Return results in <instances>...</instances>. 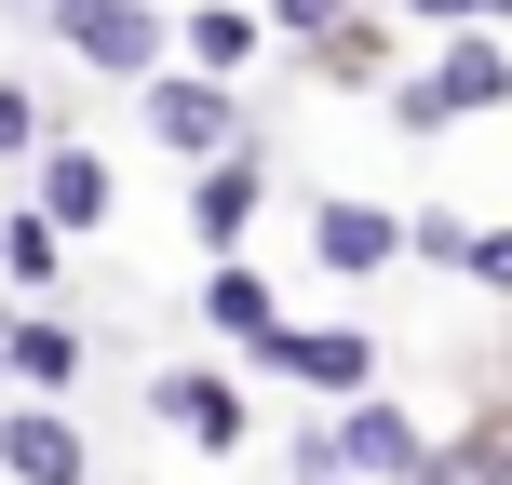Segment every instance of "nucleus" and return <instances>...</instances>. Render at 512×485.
Returning a JSON list of instances; mask_svg holds the SVG:
<instances>
[{
    "label": "nucleus",
    "instance_id": "nucleus-1",
    "mask_svg": "<svg viewBox=\"0 0 512 485\" xmlns=\"http://www.w3.org/2000/svg\"><path fill=\"white\" fill-rule=\"evenodd\" d=\"M54 14H68V41L95 54V68H122V81L162 68V14H149V0H54Z\"/></svg>",
    "mask_w": 512,
    "mask_h": 485
},
{
    "label": "nucleus",
    "instance_id": "nucleus-2",
    "mask_svg": "<svg viewBox=\"0 0 512 485\" xmlns=\"http://www.w3.org/2000/svg\"><path fill=\"white\" fill-rule=\"evenodd\" d=\"M270 364H283V378H310V391H364V378H378V337H351V324H283Z\"/></svg>",
    "mask_w": 512,
    "mask_h": 485
},
{
    "label": "nucleus",
    "instance_id": "nucleus-3",
    "mask_svg": "<svg viewBox=\"0 0 512 485\" xmlns=\"http://www.w3.org/2000/svg\"><path fill=\"white\" fill-rule=\"evenodd\" d=\"M310 256H324L337 283H364V270H391V256H405V230H391L378 203H324V216H310Z\"/></svg>",
    "mask_w": 512,
    "mask_h": 485
},
{
    "label": "nucleus",
    "instance_id": "nucleus-4",
    "mask_svg": "<svg viewBox=\"0 0 512 485\" xmlns=\"http://www.w3.org/2000/svg\"><path fill=\"white\" fill-rule=\"evenodd\" d=\"M149 122H162V149H189V162H216V149H230V95H216V81H162V95H149Z\"/></svg>",
    "mask_w": 512,
    "mask_h": 485
},
{
    "label": "nucleus",
    "instance_id": "nucleus-5",
    "mask_svg": "<svg viewBox=\"0 0 512 485\" xmlns=\"http://www.w3.org/2000/svg\"><path fill=\"white\" fill-rule=\"evenodd\" d=\"M0 459H14V485H81V432H68V418H0Z\"/></svg>",
    "mask_w": 512,
    "mask_h": 485
},
{
    "label": "nucleus",
    "instance_id": "nucleus-6",
    "mask_svg": "<svg viewBox=\"0 0 512 485\" xmlns=\"http://www.w3.org/2000/svg\"><path fill=\"white\" fill-rule=\"evenodd\" d=\"M0 364H14V378H41V391H68V378H81V337L54 324V310H27V324H0Z\"/></svg>",
    "mask_w": 512,
    "mask_h": 485
},
{
    "label": "nucleus",
    "instance_id": "nucleus-7",
    "mask_svg": "<svg viewBox=\"0 0 512 485\" xmlns=\"http://www.w3.org/2000/svg\"><path fill=\"white\" fill-rule=\"evenodd\" d=\"M149 405H162V418H176V432H189V445H243V391H216V378H162V391H149Z\"/></svg>",
    "mask_w": 512,
    "mask_h": 485
},
{
    "label": "nucleus",
    "instance_id": "nucleus-8",
    "mask_svg": "<svg viewBox=\"0 0 512 485\" xmlns=\"http://www.w3.org/2000/svg\"><path fill=\"white\" fill-rule=\"evenodd\" d=\"M432 81H445V108H499V95H512V54L486 41V27H459V41H445V68H432Z\"/></svg>",
    "mask_w": 512,
    "mask_h": 485
},
{
    "label": "nucleus",
    "instance_id": "nucleus-9",
    "mask_svg": "<svg viewBox=\"0 0 512 485\" xmlns=\"http://www.w3.org/2000/svg\"><path fill=\"white\" fill-rule=\"evenodd\" d=\"M41 216H54V230L108 216V162H95V149H41Z\"/></svg>",
    "mask_w": 512,
    "mask_h": 485
},
{
    "label": "nucleus",
    "instance_id": "nucleus-10",
    "mask_svg": "<svg viewBox=\"0 0 512 485\" xmlns=\"http://www.w3.org/2000/svg\"><path fill=\"white\" fill-rule=\"evenodd\" d=\"M189 216H203V243H230L243 216H256V162H230V149H216V162H203V203H189Z\"/></svg>",
    "mask_w": 512,
    "mask_h": 485
},
{
    "label": "nucleus",
    "instance_id": "nucleus-11",
    "mask_svg": "<svg viewBox=\"0 0 512 485\" xmlns=\"http://www.w3.org/2000/svg\"><path fill=\"white\" fill-rule=\"evenodd\" d=\"M203 310H216L230 337H256V351L283 337V324H270V283H256V270H216V283H203Z\"/></svg>",
    "mask_w": 512,
    "mask_h": 485
},
{
    "label": "nucleus",
    "instance_id": "nucleus-12",
    "mask_svg": "<svg viewBox=\"0 0 512 485\" xmlns=\"http://www.w3.org/2000/svg\"><path fill=\"white\" fill-rule=\"evenodd\" d=\"M189 54H203V68H243V54H256V14H243V0H203V14H189Z\"/></svg>",
    "mask_w": 512,
    "mask_h": 485
},
{
    "label": "nucleus",
    "instance_id": "nucleus-13",
    "mask_svg": "<svg viewBox=\"0 0 512 485\" xmlns=\"http://www.w3.org/2000/svg\"><path fill=\"white\" fill-rule=\"evenodd\" d=\"M0 270H14V283H54V216H14V230H0Z\"/></svg>",
    "mask_w": 512,
    "mask_h": 485
},
{
    "label": "nucleus",
    "instance_id": "nucleus-14",
    "mask_svg": "<svg viewBox=\"0 0 512 485\" xmlns=\"http://www.w3.org/2000/svg\"><path fill=\"white\" fill-rule=\"evenodd\" d=\"M14 149L41 162V149H54V122H41V95H14V81H0V162H14Z\"/></svg>",
    "mask_w": 512,
    "mask_h": 485
},
{
    "label": "nucleus",
    "instance_id": "nucleus-15",
    "mask_svg": "<svg viewBox=\"0 0 512 485\" xmlns=\"http://www.w3.org/2000/svg\"><path fill=\"white\" fill-rule=\"evenodd\" d=\"M283 27H310V41H337V27H351V0H270Z\"/></svg>",
    "mask_w": 512,
    "mask_h": 485
},
{
    "label": "nucleus",
    "instance_id": "nucleus-16",
    "mask_svg": "<svg viewBox=\"0 0 512 485\" xmlns=\"http://www.w3.org/2000/svg\"><path fill=\"white\" fill-rule=\"evenodd\" d=\"M432 27H472V14H512V0H418Z\"/></svg>",
    "mask_w": 512,
    "mask_h": 485
},
{
    "label": "nucleus",
    "instance_id": "nucleus-17",
    "mask_svg": "<svg viewBox=\"0 0 512 485\" xmlns=\"http://www.w3.org/2000/svg\"><path fill=\"white\" fill-rule=\"evenodd\" d=\"M472 270H486V283H499V297H512V230H486V256H472Z\"/></svg>",
    "mask_w": 512,
    "mask_h": 485
}]
</instances>
